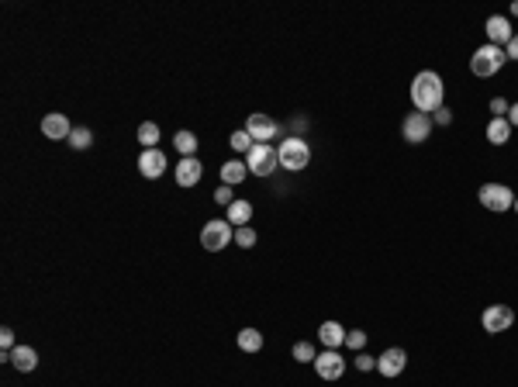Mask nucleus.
Returning a JSON list of instances; mask_svg holds the SVG:
<instances>
[{
    "instance_id": "obj_1",
    "label": "nucleus",
    "mask_w": 518,
    "mask_h": 387,
    "mask_svg": "<svg viewBox=\"0 0 518 387\" xmlns=\"http://www.w3.org/2000/svg\"><path fill=\"white\" fill-rule=\"evenodd\" d=\"M442 97H446V84H442V77L436 70H425V73H418L411 80V104H415V111L436 114L442 107Z\"/></svg>"
},
{
    "instance_id": "obj_2",
    "label": "nucleus",
    "mask_w": 518,
    "mask_h": 387,
    "mask_svg": "<svg viewBox=\"0 0 518 387\" xmlns=\"http://www.w3.org/2000/svg\"><path fill=\"white\" fill-rule=\"evenodd\" d=\"M277 159L287 173H301L308 170V163H311V149H308V142L301 135H290V138H283L277 145Z\"/></svg>"
},
{
    "instance_id": "obj_3",
    "label": "nucleus",
    "mask_w": 518,
    "mask_h": 387,
    "mask_svg": "<svg viewBox=\"0 0 518 387\" xmlns=\"http://www.w3.org/2000/svg\"><path fill=\"white\" fill-rule=\"evenodd\" d=\"M508 63V55H505V48L501 45H480L477 52L470 55V70H474V77L480 80H491L494 73H501V66Z\"/></svg>"
},
{
    "instance_id": "obj_4",
    "label": "nucleus",
    "mask_w": 518,
    "mask_h": 387,
    "mask_svg": "<svg viewBox=\"0 0 518 387\" xmlns=\"http://www.w3.org/2000/svg\"><path fill=\"white\" fill-rule=\"evenodd\" d=\"M232 239H235V228H232L228 218H214V221H207V225L200 228V246H204L207 253H221Z\"/></svg>"
},
{
    "instance_id": "obj_5",
    "label": "nucleus",
    "mask_w": 518,
    "mask_h": 387,
    "mask_svg": "<svg viewBox=\"0 0 518 387\" xmlns=\"http://www.w3.org/2000/svg\"><path fill=\"white\" fill-rule=\"evenodd\" d=\"M477 197H480V204H484L487 211H494V215L515 208V190L505 187V183H484L477 190Z\"/></svg>"
},
{
    "instance_id": "obj_6",
    "label": "nucleus",
    "mask_w": 518,
    "mask_h": 387,
    "mask_svg": "<svg viewBox=\"0 0 518 387\" xmlns=\"http://www.w3.org/2000/svg\"><path fill=\"white\" fill-rule=\"evenodd\" d=\"M245 166H249L252 176H273V170L280 166L277 149H273L270 142H256V145H252V152L245 156Z\"/></svg>"
},
{
    "instance_id": "obj_7",
    "label": "nucleus",
    "mask_w": 518,
    "mask_h": 387,
    "mask_svg": "<svg viewBox=\"0 0 518 387\" xmlns=\"http://www.w3.org/2000/svg\"><path fill=\"white\" fill-rule=\"evenodd\" d=\"M512 322H515V311H512L508 304H491V308H484V315H480V325H484V332H491V336L508 332Z\"/></svg>"
},
{
    "instance_id": "obj_8",
    "label": "nucleus",
    "mask_w": 518,
    "mask_h": 387,
    "mask_svg": "<svg viewBox=\"0 0 518 387\" xmlns=\"http://www.w3.org/2000/svg\"><path fill=\"white\" fill-rule=\"evenodd\" d=\"M401 135H404V142H411V145L425 142V138L432 135V114L411 111V114H408V118L401 122Z\"/></svg>"
},
{
    "instance_id": "obj_9",
    "label": "nucleus",
    "mask_w": 518,
    "mask_h": 387,
    "mask_svg": "<svg viewBox=\"0 0 518 387\" xmlns=\"http://www.w3.org/2000/svg\"><path fill=\"white\" fill-rule=\"evenodd\" d=\"M315 374H318L321 381H339L346 374V360L335 349H325V353L315 356Z\"/></svg>"
},
{
    "instance_id": "obj_10",
    "label": "nucleus",
    "mask_w": 518,
    "mask_h": 387,
    "mask_svg": "<svg viewBox=\"0 0 518 387\" xmlns=\"http://www.w3.org/2000/svg\"><path fill=\"white\" fill-rule=\"evenodd\" d=\"M404 367H408V353H404L401 346H391V349H384V353L377 356V370H380V377H401Z\"/></svg>"
},
{
    "instance_id": "obj_11",
    "label": "nucleus",
    "mask_w": 518,
    "mask_h": 387,
    "mask_svg": "<svg viewBox=\"0 0 518 387\" xmlns=\"http://www.w3.org/2000/svg\"><path fill=\"white\" fill-rule=\"evenodd\" d=\"M484 32H487V42L501 45V48L512 42V35H515V28H512V21H508L505 14H491L487 25H484Z\"/></svg>"
},
{
    "instance_id": "obj_12",
    "label": "nucleus",
    "mask_w": 518,
    "mask_h": 387,
    "mask_svg": "<svg viewBox=\"0 0 518 387\" xmlns=\"http://www.w3.org/2000/svg\"><path fill=\"white\" fill-rule=\"evenodd\" d=\"M138 173H142L145 180H160L162 173H166V156H162V149H142V156H138Z\"/></svg>"
},
{
    "instance_id": "obj_13",
    "label": "nucleus",
    "mask_w": 518,
    "mask_h": 387,
    "mask_svg": "<svg viewBox=\"0 0 518 387\" xmlns=\"http://www.w3.org/2000/svg\"><path fill=\"white\" fill-rule=\"evenodd\" d=\"M245 131L252 135V142H270V138L277 135V122H273L270 114H249Z\"/></svg>"
},
{
    "instance_id": "obj_14",
    "label": "nucleus",
    "mask_w": 518,
    "mask_h": 387,
    "mask_svg": "<svg viewBox=\"0 0 518 387\" xmlns=\"http://www.w3.org/2000/svg\"><path fill=\"white\" fill-rule=\"evenodd\" d=\"M41 135L45 138H52V142H70V135H73V125H70V118L66 114H48L45 122H41Z\"/></svg>"
},
{
    "instance_id": "obj_15",
    "label": "nucleus",
    "mask_w": 518,
    "mask_h": 387,
    "mask_svg": "<svg viewBox=\"0 0 518 387\" xmlns=\"http://www.w3.org/2000/svg\"><path fill=\"white\" fill-rule=\"evenodd\" d=\"M0 356H4L7 363H14L21 374H28V370H35V367H39V353H35L32 346H14L11 353H0Z\"/></svg>"
},
{
    "instance_id": "obj_16",
    "label": "nucleus",
    "mask_w": 518,
    "mask_h": 387,
    "mask_svg": "<svg viewBox=\"0 0 518 387\" xmlns=\"http://www.w3.org/2000/svg\"><path fill=\"white\" fill-rule=\"evenodd\" d=\"M200 173H204L200 159L198 156H187V159L176 163V183L180 187H194V183H200Z\"/></svg>"
},
{
    "instance_id": "obj_17",
    "label": "nucleus",
    "mask_w": 518,
    "mask_h": 387,
    "mask_svg": "<svg viewBox=\"0 0 518 387\" xmlns=\"http://www.w3.org/2000/svg\"><path fill=\"white\" fill-rule=\"evenodd\" d=\"M318 339L325 343V349H339V346H346V329L339 322H321Z\"/></svg>"
},
{
    "instance_id": "obj_18",
    "label": "nucleus",
    "mask_w": 518,
    "mask_h": 387,
    "mask_svg": "<svg viewBox=\"0 0 518 387\" xmlns=\"http://www.w3.org/2000/svg\"><path fill=\"white\" fill-rule=\"evenodd\" d=\"M508 138H512L508 118H491V122H487V142H491V145H505Z\"/></svg>"
},
{
    "instance_id": "obj_19",
    "label": "nucleus",
    "mask_w": 518,
    "mask_h": 387,
    "mask_svg": "<svg viewBox=\"0 0 518 387\" xmlns=\"http://www.w3.org/2000/svg\"><path fill=\"white\" fill-rule=\"evenodd\" d=\"M160 138H162V131L156 122H142V125H138V142H142V149H160Z\"/></svg>"
},
{
    "instance_id": "obj_20",
    "label": "nucleus",
    "mask_w": 518,
    "mask_h": 387,
    "mask_svg": "<svg viewBox=\"0 0 518 387\" xmlns=\"http://www.w3.org/2000/svg\"><path fill=\"white\" fill-rule=\"evenodd\" d=\"M245 176H249V166L239 163V159H232V163H225V166H221V183H228V187L242 183Z\"/></svg>"
},
{
    "instance_id": "obj_21",
    "label": "nucleus",
    "mask_w": 518,
    "mask_h": 387,
    "mask_svg": "<svg viewBox=\"0 0 518 387\" xmlns=\"http://www.w3.org/2000/svg\"><path fill=\"white\" fill-rule=\"evenodd\" d=\"M235 343H239L242 353H259V349H263V332H259V329H242Z\"/></svg>"
},
{
    "instance_id": "obj_22",
    "label": "nucleus",
    "mask_w": 518,
    "mask_h": 387,
    "mask_svg": "<svg viewBox=\"0 0 518 387\" xmlns=\"http://www.w3.org/2000/svg\"><path fill=\"white\" fill-rule=\"evenodd\" d=\"M249 218H252V204H249V201H235V204L228 208V221H232L235 228H245Z\"/></svg>"
},
{
    "instance_id": "obj_23",
    "label": "nucleus",
    "mask_w": 518,
    "mask_h": 387,
    "mask_svg": "<svg viewBox=\"0 0 518 387\" xmlns=\"http://www.w3.org/2000/svg\"><path fill=\"white\" fill-rule=\"evenodd\" d=\"M173 145H176V149H180V156L187 159V156H194V152H198V135H194V131H176V135H173Z\"/></svg>"
},
{
    "instance_id": "obj_24",
    "label": "nucleus",
    "mask_w": 518,
    "mask_h": 387,
    "mask_svg": "<svg viewBox=\"0 0 518 387\" xmlns=\"http://www.w3.org/2000/svg\"><path fill=\"white\" fill-rule=\"evenodd\" d=\"M228 145H232L235 152H245V156H249L256 142H252V135H249V131H245V129H239V131H232V138H228Z\"/></svg>"
},
{
    "instance_id": "obj_25",
    "label": "nucleus",
    "mask_w": 518,
    "mask_h": 387,
    "mask_svg": "<svg viewBox=\"0 0 518 387\" xmlns=\"http://www.w3.org/2000/svg\"><path fill=\"white\" fill-rule=\"evenodd\" d=\"M290 353H294V360H297V363H315V356H318V349H315L311 343H297Z\"/></svg>"
},
{
    "instance_id": "obj_26",
    "label": "nucleus",
    "mask_w": 518,
    "mask_h": 387,
    "mask_svg": "<svg viewBox=\"0 0 518 387\" xmlns=\"http://www.w3.org/2000/svg\"><path fill=\"white\" fill-rule=\"evenodd\" d=\"M70 145H73V149H90V145H93V131L90 129H73Z\"/></svg>"
},
{
    "instance_id": "obj_27",
    "label": "nucleus",
    "mask_w": 518,
    "mask_h": 387,
    "mask_svg": "<svg viewBox=\"0 0 518 387\" xmlns=\"http://www.w3.org/2000/svg\"><path fill=\"white\" fill-rule=\"evenodd\" d=\"M256 239H259L256 228H249V225H245V228H235V246H239V249H252Z\"/></svg>"
},
{
    "instance_id": "obj_28",
    "label": "nucleus",
    "mask_w": 518,
    "mask_h": 387,
    "mask_svg": "<svg viewBox=\"0 0 518 387\" xmlns=\"http://www.w3.org/2000/svg\"><path fill=\"white\" fill-rule=\"evenodd\" d=\"M508 100L505 97H491V118H508Z\"/></svg>"
},
{
    "instance_id": "obj_29",
    "label": "nucleus",
    "mask_w": 518,
    "mask_h": 387,
    "mask_svg": "<svg viewBox=\"0 0 518 387\" xmlns=\"http://www.w3.org/2000/svg\"><path fill=\"white\" fill-rule=\"evenodd\" d=\"M214 201H218V204H225V208H232V204H235V194H232V187H228V183H221V187L214 190Z\"/></svg>"
},
{
    "instance_id": "obj_30",
    "label": "nucleus",
    "mask_w": 518,
    "mask_h": 387,
    "mask_svg": "<svg viewBox=\"0 0 518 387\" xmlns=\"http://www.w3.org/2000/svg\"><path fill=\"white\" fill-rule=\"evenodd\" d=\"M346 346H349V349H363V346H366V332H359V329H353V332H346Z\"/></svg>"
},
{
    "instance_id": "obj_31",
    "label": "nucleus",
    "mask_w": 518,
    "mask_h": 387,
    "mask_svg": "<svg viewBox=\"0 0 518 387\" xmlns=\"http://www.w3.org/2000/svg\"><path fill=\"white\" fill-rule=\"evenodd\" d=\"M432 118H436V125H453V111H449L446 104L439 107V111H436V114H432Z\"/></svg>"
},
{
    "instance_id": "obj_32",
    "label": "nucleus",
    "mask_w": 518,
    "mask_h": 387,
    "mask_svg": "<svg viewBox=\"0 0 518 387\" xmlns=\"http://www.w3.org/2000/svg\"><path fill=\"white\" fill-rule=\"evenodd\" d=\"M356 370H377V360H373V356H366V353H359V356H356Z\"/></svg>"
},
{
    "instance_id": "obj_33",
    "label": "nucleus",
    "mask_w": 518,
    "mask_h": 387,
    "mask_svg": "<svg viewBox=\"0 0 518 387\" xmlns=\"http://www.w3.org/2000/svg\"><path fill=\"white\" fill-rule=\"evenodd\" d=\"M0 346H4V353H11V349H14V332H11V329H0Z\"/></svg>"
},
{
    "instance_id": "obj_34",
    "label": "nucleus",
    "mask_w": 518,
    "mask_h": 387,
    "mask_svg": "<svg viewBox=\"0 0 518 387\" xmlns=\"http://www.w3.org/2000/svg\"><path fill=\"white\" fill-rule=\"evenodd\" d=\"M505 55H508V59H515V63H518V32L512 35V42L505 45Z\"/></svg>"
},
{
    "instance_id": "obj_35",
    "label": "nucleus",
    "mask_w": 518,
    "mask_h": 387,
    "mask_svg": "<svg viewBox=\"0 0 518 387\" xmlns=\"http://www.w3.org/2000/svg\"><path fill=\"white\" fill-rule=\"evenodd\" d=\"M508 125H512V129H518V100L512 104V107H508Z\"/></svg>"
},
{
    "instance_id": "obj_36",
    "label": "nucleus",
    "mask_w": 518,
    "mask_h": 387,
    "mask_svg": "<svg viewBox=\"0 0 518 387\" xmlns=\"http://www.w3.org/2000/svg\"><path fill=\"white\" fill-rule=\"evenodd\" d=\"M508 11H512V18H518V0L512 4V7H508Z\"/></svg>"
},
{
    "instance_id": "obj_37",
    "label": "nucleus",
    "mask_w": 518,
    "mask_h": 387,
    "mask_svg": "<svg viewBox=\"0 0 518 387\" xmlns=\"http://www.w3.org/2000/svg\"><path fill=\"white\" fill-rule=\"evenodd\" d=\"M512 211H518V197H515V208H512Z\"/></svg>"
}]
</instances>
